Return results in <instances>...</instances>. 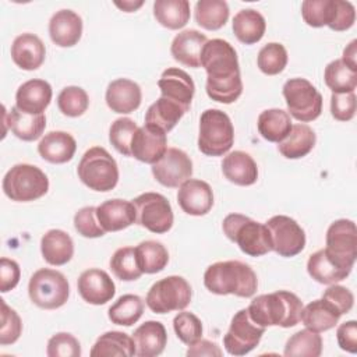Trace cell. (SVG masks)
<instances>
[{
    "mask_svg": "<svg viewBox=\"0 0 357 357\" xmlns=\"http://www.w3.org/2000/svg\"><path fill=\"white\" fill-rule=\"evenodd\" d=\"M201 67L206 71V93L219 103H233L243 92L238 59L234 47L223 39H211L201 52Z\"/></svg>",
    "mask_w": 357,
    "mask_h": 357,
    "instance_id": "6da1fadb",
    "label": "cell"
},
{
    "mask_svg": "<svg viewBox=\"0 0 357 357\" xmlns=\"http://www.w3.org/2000/svg\"><path fill=\"white\" fill-rule=\"evenodd\" d=\"M303 307L301 300L294 293L279 290L254 297L247 311L250 318L264 328H291L300 322Z\"/></svg>",
    "mask_w": 357,
    "mask_h": 357,
    "instance_id": "7a4b0ae2",
    "label": "cell"
},
{
    "mask_svg": "<svg viewBox=\"0 0 357 357\" xmlns=\"http://www.w3.org/2000/svg\"><path fill=\"white\" fill-rule=\"evenodd\" d=\"M204 284L213 294L251 297L257 291L258 279L250 265L230 259L209 265L204 273Z\"/></svg>",
    "mask_w": 357,
    "mask_h": 357,
    "instance_id": "3957f363",
    "label": "cell"
},
{
    "mask_svg": "<svg viewBox=\"0 0 357 357\" xmlns=\"http://www.w3.org/2000/svg\"><path fill=\"white\" fill-rule=\"evenodd\" d=\"M226 237L250 257H262L272 251L269 230L265 223L252 220L241 213H230L222 222Z\"/></svg>",
    "mask_w": 357,
    "mask_h": 357,
    "instance_id": "277c9868",
    "label": "cell"
},
{
    "mask_svg": "<svg viewBox=\"0 0 357 357\" xmlns=\"http://www.w3.org/2000/svg\"><path fill=\"white\" fill-rule=\"evenodd\" d=\"M234 142V128L230 117L219 109H206L199 117L198 149L206 156L227 153Z\"/></svg>",
    "mask_w": 357,
    "mask_h": 357,
    "instance_id": "5b68a950",
    "label": "cell"
},
{
    "mask_svg": "<svg viewBox=\"0 0 357 357\" xmlns=\"http://www.w3.org/2000/svg\"><path fill=\"white\" fill-rule=\"evenodd\" d=\"M77 173L88 188L99 192L113 190L119 181L117 163L102 146H92L82 155Z\"/></svg>",
    "mask_w": 357,
    "mask_h": 357,
    "instance_id": "8992f818",
    "label": "cell"
},
{
    "mask_svg": "<svg viewBox=\"0 0 357 357\" xmlns=\"http://www.w3.org/2000/svg\"><path fill=\"white\" fill-rule=\"evenodd\" d=\"M49 190L47 176L36 166L18 163L3 178V191L17 202H29L43 197Z\"/></svg>",
    "mask_w": 357,
    "mask_h": 357,
    "instance_id": "52a82bcc",
    "label": "cell"
},
{
    "mask_svg": "<svg viewBox=\"0 0 357 357\" xmlns=\"http://www.w3.org/2000/svg\"><path fill=\"white\" fill-rule=\"evenodd\" d=\"M28 294L31 301L39 308L56 310L67 303L70 284L61 272L50 268H42L31 276Z\"/></svg>",
    "mask_w": 357,
    "mask_h": 357,
    "instance_id": "ba28073f",
    "label": "cell"
},
{
    "mask_svg": "<svg viewBox=\"0 0 357 357\" xmlns=\"http://www.w3.org/2000/svg\"><path fill=\"white\" fill-rule=\"evenodd\" d=\"M192 290L190 283L177 275L166 276L155 282L146 293L145 303L155 314L183 311L191 303Z\"/></svg>",
    "mask_w": 357,
    "mask_h": 357,
    "instance_id": "9c48e42d",
    "label": "cell"
},
{
    "mask_svg": "<svg viewBox=\"0 0 357 357\" xmlns=\"http://www.w3.org/2000/svg\"><path fill=\"white\" fill-rule=\"evenodd\" d=\"M283 96L290 117L308 123L321 116L322 95L305 78H290L283 85Z\"/></svg>",
    "mask_w": 357,
    "mask_h": 357,
    "instance_id": "30bf717a",
    "label": "cell"
},
{
    "mask_svg": "<svg viewBox=\"0 0 357 357\" xmlns=\"http://www.w3.org/2000/svg\"><path fill=\"white\" fill-rule=\"evenodd\" d=\"M326 255L339 268L351 272L357 258V229L350 219H337L326 230Z\"/></svg>",
    "mask_w": 357,
    "mask_h": 357,
    "instance_id": "8fae6325",
    "label": "cell"
},
{
    "mask_svg": "<svg viewBox=\"0 0 357 357\" xmlns=\"http://www.w3.org/2000/svg\"><path fill=\"white\" fill-rule=\"evenodd\" d=\"M137 223L146 230L162 234L173 226V209L167 198L159 192H144L134 198Z\"/></svg>",
    "mask_w": 357,
    "mask_h": 357,
    "instance_id": "7c38bea8",
    "label": "cell"
},
{
    "mask_svg": "<svg viewBox=\"0 0 357 357\" xmlns=\"http://www.w3.org/2000/svg\"><path fill=\"white\" fill-rule=\"evenodd\" d=\"M265 329L250 318L247 308H243L231 318L229 331L223 336V346L231 356H245L259 344Z\"/></svg>",
    "mask_w": 357,
    "mask_h": 357,
    "instance_id": "4fadbf2b",
    "label": "cell"
},
{
    "mask_svg": "<svg viewBox=\"0 0 357 357\" xmlns=\"http://www.w3.org/2000/svg\"><path fill=\"white\" fill-rule=\"evenodd\" d=\"M265 226L269 230L272 251L280 257H294L305 247V233L303 227L290 216H272Z\"/></svg>",
    "mask_w": 357,
    "mask_h": 357,
    "instance_id": "5bb4252c",
    "label": "cell"
},
{
    "mask_svg": "<svg viewBox=\"0 0 357 357\" xmlns=\"http://www.w3.org/2000/svg\"><path fill=\"white\" fill-rule=\"evenodd\" d=\"M152 174L165 187H180L192 176V160L181 149L167 148L165 155L152 165Z\"/></svg>",
    "mask_w": 357,
    "mask_h": 357,
    "instance_id": "9a60e30c",
    "label": "cell"
},
{
    "mask_svg": "<svg viewBox=\"0 0 357 357\" xmlns=\"http://www.w3.org/2000/svg\"><path fill=\"white\" fill-rule=\"evenodd\" d=\"M166 151L167 137L165 131L148 124L137 128L131 142V156L142 163L153 165Z\"/></svg>",
    "mask_w": 357,
    "mask_h": 357,
    "instance_id": "2e32d148",
    "label": "cell"
},
{
    "mask_svg": "<svg viewBox=\"0 0 357 357\" xmlns=\"http://www.w3.org/2000/svg\"><path fill=\"white\" fill-rule=\"evenodd\" d=\"M163 98L177 103L187 113L195 93V85L188 73L181 68L170 67L165 70L158 81Z\"/></svg>",
    "mask_w": 357,
    "mask_h": 357,
    "instance_id": "e0dca14e",
    "label": "cell"
},
{
    "mask_svg": "<svg viewBox=\"0 0 357 357\" xmlns=\"http://www.w3.org/2000/svg\"><path fill=\"white\" fill-rule=\"evenodd\" d=\"M77 289L82 300L93 305L106 304L116 294V286L109 273L98 268L84 271L77 280Z\"/></svg>",
    "mask_w": 357,
    "mask_h": 357,
    "instance_id": "ac0fdd59",
    "label": "cell"
},
{
    "mask_svg": "<svg viewBox=\"0 0 357 357\" xmlns=\"http://www.w3.org/2000/svg\"><path fill=\"white\" fill-rule=\"evenodd\" d=\"M177 202L187 215L202 216L213 205V191L206 181L188 178L178 187Z\"/></svg>",
    "mask_w": 357,
    "mask_h": 357,
    "instance_id": "d6986e66",
    "label": "cell"
},
{
    "mask_svg": "<svg viewBox=\"0 0 357 357\" xmlns=\"http://www.w3.org/2000/svg\"><path fill=\"white\" fill-rule=\"evenodd\" d=\"M53 96L47 81L33 78L21 84L15 93V106L26 114H43Z\"/></svg>",
    "mask_w": 357,
    "mask_h": 357,
    "instance_id": "ffe728a7",
    "label": "cell"
},
{
    "mask_svg": "<svg viewBox=\"0 0 357 357\" xmlns=\"http://www.w3.org/2000/svg\"><path fill=\"white\" fill-rule=\"evenodd\" d=\"M105 99L112 112L128 114L139 107L142 92L137 82L128 78H117L107 85Z\"/></svg>",
    "mask_w": 357,
    "mask_h": 357,
    "instance_id": "44dd1931",
    "label": "cell"
},
{
    "mask_svg": "<svg viewBox=\"0 0 357 357\" xmlns=\"http://www.w3.org/2000/svg\"><path fill=\"white\" fill-rule=\"evenodd\" d=\"M96 218L105 231H119L137 223L132 202L120 198L105 201L96 206Z\"/></svg>",
    "mask_w": 357,
    "mask_h": 357,
    "instance_id": "7402d4cb",
    "label": "cell"
},
{
    "mask_svg": "<svg viewBox=\"0 0 357 357\" xmlns=\"http://www.w3.org/2000/svg\"><path fill=\"white\" fill-rule=\"evenodd\" d=\"M49 35L54 45L71 47L77 45L82 35V20L73 10L56 11L49 21Z\"/></svg>",
    "mask_w": 357,
    "mask_h": 357,
    "instance_id": "603a6c76",
    "label": "cell"
},
{
    "mask_svg": "<svg viewBox=\"0 0 357 357\" xmlns=\"http://www.w3.org/2000/svg\"><path fill=\"white\" fill-rule=\"evenodd\" d=\"M46 57V47L35 33H21L11 45L13 61L25 71L38 70Z\"/></svg>",
    "mask_w": 357,
    "mask_h": 357,
    "instance_id": "cb8c5ba5",
    "label": "cell"
},
{
    "mask_svg": "<svg viewBox=\"0 0 357 357\" xmlns=\"http://www.w3.org/2000/svg\"><path fill=\"white\" fill-rule=\"evenodd\" d=\"M206 42V36L199 31L185 29L174 36L170 52L173 59L180 64L198 68L201 67V52Z\"/></svg>",
    "mask_w": 357,
    "mask_h": 357,
    "instance_id": "d4e9b609",
    "label": "cell"
},
{
    "mask_svg": "<svg viewBox=\"0 0 357 357\" xmlns=\"http://www.w3.org/2000/svg\"><path fill=\"white\" fill-rule=\"evenodd\" d=\"M132 340L135 344V356L156 357L162 354L166 347L167 333L162 322L146 321L134 331Z\"/></svg>",
    "mask_w": 357,
    "mask_h": 357,
    "instance_id": "484cf974",
    "label": "cell"
},
{
    "mask_svg": "<svg viewBox=\"0 0 357 357\" xmlns=\"http://www.w3.org/2000/svg\"><path fill=\"white\" fill-rule=\"evenodd\" d=\"M3 120L4 126H8L11 132L22 141L38 139L46 127L45 114H26L17 106H13L10 112H6L3 106Z\"/></svg>",
    "mask_w": 357,
    "mask_h": 357,
    "instance_id": "4316f807",
    "label": "cell"
},
{
    "mask_svg": "<svg viewBox=\"0 0 357 357\" xmlns=\"http://www.w3.org/2000/svg\"><path fill=\"white\" fill-rule=\"evenodd\" d=\"M77 151L74 137L66 131H50L38 144L39 155L50 163L70 162Z\"/></svg>",
    "mask_w": 357,
    "mask_h": 357,
    "instance_id": "83f0119b",
    "label": "cell"
},
{
    "mask_svg": "<svg viewBox=\"0 0 357 357\" xmlns=\"http://www.w3.org/2000/svg\"><path fill=\"white\" fill-rule=\"evenodd\" d=\"M225 177L237 185H252L258 178V167L252 156L243 151H233L223 158Z\"/></svg>",
    "mask_w": 357,
    "mask_h": 357,
    "instance_id": "f1b7e54d",
    "label": "cell"
},
{
    "mask_svg": "<svg viewBox=\"0 0 357 357\" xmlns=\"http://www.w3.org/2000/svg\"><path fill=\"white\" fill-rule=\"evenodd\" d=\"M40 252L43 259L54 266L66 265L74 255V243L68 233L52 229L42 236Z\"/></svg>",
    "mask_w": 357,
    "mask_h": 357,
    "instance_id": "f546056e",
    "label": "cell"
},
{
    "mask_svg": "<svg viewBox=\"0 0 357 357\" xmlns=\"http://www.w3.org/2000/svg\"><path fill=\"white\" fill-rule=\"evenodd\" d=\"M340 317L342 314L329 301L321 297L303 307L300 321L307 329L321 333L335 328Z\"/></svg>",
    "mask_w": 357,
    "mask_h": 357,
    "instance_id": "4dcf8cb0",
    "label": "cell"
},
{
    "mask_svg": "<svg viewBox=\"0 0 357 357\" xmlns=\"http://www.w3.org/2000/svg\"><path fill=\"white\" fill-rule=\"evenodd\" d=\"M317 135L314 130L303 123L291 126L289 135L279 142V152L287 159H300L307 156L315 146Z\"/></svg>",
    "mask_w": 357,
    "mask_h": 357,
    "instance_id": "1f68e13d",
    "label": "cell"
},
{
    "mask_svg": "<svg viewBox=\"0 0 357 357\" xmlns=\"http://www.w3.org/2000/svg\"><path fill=\"white\" fill-rule=\"evenodd\" d=\"M266 22L264 15L254 8L240 10L233 18V32L244 45L259 42L265 33Z\"/></svg>",
    "mask_w": 357,
    "mask_h": 357,
    "instance_id": "d6a6232c",
    "label": "cell"
},
{
    "mask_svg": "<svg viewBox=\"0 0 357 357\" xmlns=\"http://www.w3.org/2000/svg\"><path fill=\"white\" fill-rule=\"evenodd\" d=\"M291 117L283 109H266L258 116L257 127L261 137L269 142H282L291 130Z\"/></svg>",
    "mask_w": 357,
    "mask_h": 357,
    "instance_id": "836d02e7",
    "label": "cell"
},
{
    "mask_svg": "<svg viewBox=\"0 0 357 357\" xmlns=\"http://www.w3.org/2000/svg\"><path fill=\"white\" fill-rule=\"evenodd\" d=\"M92 357H113L135 356V344L131 336L120 331H109L100 335L91 349Z\"/></svg>",
    "mask_w": 357,
    "mask_h": 357,
    "instance_id": "e575fe53",
    "label": "cell"
},
{
    "mask_svg": "<svg viewBox=\"0 0 357 357\" xmlns=\"http://www.w3.org/2000/svg\"><path fill=\"white\" fill-rule=\"evenodd\" d=\"M185 114L184 109L177 103L160 96L153 102L145 113V124L153 126L166 134L176 127L180 119Z\"/></svg>",
    "mask_w": 357,
    "mask_h": 357,
    "instance_id": "d590c367",
    "label": "cell"
},
{
    "mask_svg": "<svg viewBox=\"0 0 357 357\" xmlns=\"http://www.w3.org/2000/svg\"><path fill=\"white\" fill-rule=\"evenodd\" d=\"M190 3L187 0H156L153 15L167 29H181L190 21Z\"/></svg>",
    "mask_w": 357,
    "mask_h": 357,
    "instance_id": "8d00e7d4",
    "label": "cell"
},
{
    "mask_svg": "<svg viewBox=\"0 0 357 357\" xmlns=\"http://www.w3.org/2000/svg\"><path fill=\"white\" fill-rule=\"evenodd\" d=\"M307 272L315 282L322 284H335L350 275L349 271L342 269L332 262L324 248L310 255L307 261Z\"/></svg>",
    "mask_w": 357,
    "mask_h": 357,
    "instance_id": "74e56055",
    "label": "cell"
},
{
    "mask_svg": "<svg viewBox=\"0 0 357 357\" xmlns=\"http://www.w3.org/2000/svg\"><path fill=\"white\" fill-rule=\"evenodd\" d=\"M135 248V257L142 273H158L163 271L169 262V252L160 241H141Z\"/></svg>",
    "mask_w": 357,
    "mask_h": 357,
    "instance_id": "f35d334b",
    "label": "cell"
},
{
    "mask_svg": "<svg viewBox=\"0 0 357 357\" xmlns=\"http://www.w3.org/2000/svg\"><path fill=\"white\" fill-rule=\"evenodd\" d=\"M195 21L208 31L220 29L229 20V6L225 0H199L195 3Z\"/></svg>",
    "mask_w": 357,
    "mask_h": 357,
    "instance_id": "ab89813d",
    "label": "cell"
},
{
    "mask_svg": "<svg viewBox=\"0 0 357 357\" xmlns=\"http://www.w3.org/2000/svg\"><path fill=\"white\" fill-rule=\"evenodd\" d=\"M144 301L137 294H123L109 307L107 317L112 324L131 326L142 317Z\"/></svg>",
    "mask_w": 357,
    "mask_h": 357,
    "instance_id": "60d3db41",
    "label": "cell"
},
{
    "mask_svg": "<svg viewBox=\"0 0 357 357\" xmlns=\"http://www.w3.org/2000/svg\"><path fill=\"white\" fill-rule=\"evenodd\" d=\"M322 353V337L318 332L303 329L291 335L284 346L286 357H319Z\"/></svg>",
    "mask_w": 357,
    "mask_h": 357,
    "instance_id": "b9f144b4",
    "label": "cell"
},
{
    "mask_svg": "<svg viewBox=\"0 0 357 357\" xmlns=\"http://www.w3.org/2000/svg\"><path fill=\"white\" fill-rule=\"evenodd\" d=\"M324 79L332 93H350L357 88V71L349 68L342 59L333 60L325 67Z\"/></svg>",
    "mask_w": 357,
    "mask_h": 357,
    "instance_id": "7bdbcfd3",
    "label": "cell"
},
{
    "mask_svg": "<svg viewBox=\"0 0 357 357\" xmlns=\"http://www.w3.org/2000/svg\"><path fill=\"white\" fill-rule=\"evenodd\" d=\"M109 264L113 275L120 280L132 282L139 279L142 275V271L137 262L134 247H121L116 250Z\"/></svg>",
    "mask_w": 357,
    "mask_h": 357,
    "instance_id": "ee69618b",
    "label": "cell"
},
{
    "mask_svg": "<svg viewBox=\"0 0 357 357\" xmlns=\"http://www.w3.org/2000/svg\"><path fill=\"white\" fill-rule=\"evenodd\" d=\"M258 68L266 75H276L282 73L287 64V50L282 43H266L257 57Z\"/></svg>",
    "mask_w": 357,
    "mask_h": 357,
    "instance_id": "f6af8a7d",
    "label": "cell"
},
{
    "mask_svg": "<svg viewBox=\"0 0 357 357\" xmlns=\"http://www.w3.org/2000/svg\"><path fill=\"white\" fill-rule=\"evenodd\" d=\"M57 106L64 116L78 117L86 112L89 106V98L85 89H82L81 86L70 85L63 88L59 93Z\"/></svg>",
    "mask_w": 357,
    "mask_h": 357,
    "instance_id": "bcb514c9",
    "label": "cell"
},
{
    "mask_svg": "<svg viewBox=\"0 0 357 357\" xmlns=\"http://www.w3.org/2000/svg\"><path fill=\"white\" fill-rule=\"evenodd\" d=\"M138 126L130 117L114 120L109 130V141L117 152L124 156H131V142Z\"/></svg>",
    "mask_w": 357,
    "mask_h": 357,
    "instance_id": "7dc6e473",
    "label": "cell"
},
{
    "mask_svg": "<svg viewBox=\"0 0 357 357\" xmlns=\"http://www.w3.org/2000/svg\"><path fill=\"white\" fill-rule=\"evenodd\" d=\"M301 15L304 22L312 28L328 26L333 15V0H304Z\"/></svg>",
    "mask_w": 357,
    "mask_h": 357,
    "instance_id": "c3c4849f",
    "label": "cell"
},
{
    "mask_svg": "<svg viewBox=\"0 0 357 357\" xmlns=\"http://www.w3.org/2000/svg\"><path fill=\"white\" fill-rule=\"evenodd\" d=\"M173 329L177 337L187 346L194 344L202 337L201 319L195 314L188 311H181L174 317Z\"/></svg>",
    "mask_w": 357,
    "mask_h": 357,
    "instance_id": "681fc988",
    "label": "cell"
},
{
    "mask_svg": "<svg viewBox=\"0 0 357 357\" xmlns=\"http://www.w3.org/2000/svg\"><path fill=\"white\" fill-rule=\"evenodd\" d=\"M1 301V325H0V344L7 346L15 343L22 332V322L15 310Z\"/></svg>",
    "mask_w": 357,
    "mask_h": 357,
    "instance_id": "f907efd6",
    "label": "cell"
},
{
    "mask_svg": "<svg viewBox=\"0 0 357 357\" xmlns=\"http://www.w3.org/2000/svg\"><path fill=\"white\" fill-rule=\"evenodd\" d=\"M46 354L49 357H79L81 344L71 333L59 332L49 339Z\"/></svg>",
    "mask_w": 357,
    "mask_h": 357,
    "instance_id": "816d5d0a",
    "label": "cell"
},
{
    "mask_svg": "<svg viewBox=\"0 0 357 357\" xmlns=\"http://www.w3.org/2000/svg\"><path fill=\"white\" fill-rule=\"evenodd\" d=\"M74 227L82 237L96 238L105 236V230L98 222L96 206H84L74 215Z\"/></svg>",
    "mask_w": 357,
    "mask_h": 357,
    "instance_id": "f5cc1de1",
    "label": "cell"
},
{
    "mask_svg": "<svg viewBox=\"0 0 357 357\" xmlns=\"http://www.w3.org/2000/svg\"><path fill=\"white\" fill-rule=\"evenodd\" d=\"M357 107L356 93H332L331 95V114L335 120L349 121L354 117Z\"/></svg>",
    "mask_w": 357,
    "mask_h": 357,
    "instance_id": "db71d44e",
    "label": "cell"
},
{
    "mask_svg": "<svg viewBox=\"0 0 357 357\" xmlns=\"http://www.w3.org/2000/svg\"><path fill=\"white\" fill-rule=\"evenodd\" d=\"M356 21V8L350 1L333 0V15L329 22V28L336 32L347 31Z\"/></svg>",
    "mask_w": 357,
    "mask_h": 357,
    "instance_id": "11a10c76",
    "label": "cell"
},
{
    "mask_svg": "<svg viewBox=\"0 0 357 357\" xmlns=\"http://www.w3.org/2000/svg\"><path fill=\"white\" fill-rule=\"evenodd\" d=\"M322 298L329 301L342 315L350 312L354 305V296L353 293L340 284H329V287L324 291Z\"/></svg>",
    "mask_w": 357,
    "mask_h": 357,
    "instance_id": "9f6ffc18",
    "label": "cell"
},
{
    "mask_svg": "<svg viewBox=\"0 0 357 357\" xmlns=\"http://www.w3.org/2000/svg\"><path fill=\"white\" fill-rule=\"evenodd\" d=\"M20 276V265L14 259L3 257L0 259V291L7 293L13 290L18 284Z\"/></svg>",
    "mask_w": 357,
    "mask_h": 357,
    "instance_id": "6f0895ef",
    "label": "cell"
},
{
    "mask_svg": "<svg viewBox=\"0 0 357 357\" xmlns=\"http://www.w3.org/2000/svg\"><path fill=\"white\" fill-rule=\"evenodd\" d=\"M337 344L342 350L357 353V322L354 319L340 324L336 329Z\"/></svg>",
    "mask_w": 357,
    "mask_h": 357,
    "instance_id": "680465c9",
    "label": "cell"
},
{
    "mask_svg": "<svg viewBox=\"0 0 357 357\" xmlns=\"http://www.w3.org/2000/svg\"><path fill=\"white\" fill-rule=\"evenodd\" d=\"M188 357H220L223 353L220 350V347L211 342V340H205V339H199L198 342H195L194 344L188 346V350L185 353Z\"/></svg>",
    "mask_w": 357,
    "mask_h": 357,
    "instance_id": "91938a15",
    "label": "cell"
},
{
    "mask_svg": "<svg viewBox=\"0 0 357 357\" xmlns=\"http://www.w3.org/2000/svg\"><path fill=\"white\" fill-rule=\"evenodd\" d=\"M357 40H351L343 50V57H342V61L349 67L351 68L353 71H357Z\"/></svg>",
    "mask_w": 357,
    "mask_h": 357,
    "instance_id": "94428289",
    "label": "cell"
},
{
    "mask_svg": "<svg viewBox=\"0 0 357 357\" xmlns=\"http://www.w3.org/2000/svg\"><path fill=\"white\" fill-rule=\"evenodd\" d=\"M114 4H116L120 10L126 11V13H132V11H135L137 8H139V7L144 4V1H142V0H139V1H130V0H127V1H114Z\"/></svg>",
    "mask_w": 357,
    "mask_h": 357,
    "instance_id": "6125c7cd",
    "label": "cell"
}]
</instances>
